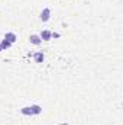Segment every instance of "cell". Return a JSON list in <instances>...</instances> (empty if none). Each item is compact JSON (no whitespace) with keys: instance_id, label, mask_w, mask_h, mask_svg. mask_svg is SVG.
<instances>
[{"instance_id":"obj_2","label":"cell","mask_w":123,"mask_h":125,"mask_svg":"<svg viewBox=\"0 0 123 125\" xmlns=\"http://www.w3.org/2000/svg\"><path fill=\"white\" fill-rule=\"evenodd\" d=\"M4 39H7L10 44H15V42L18 41V36H16L15 32H6V33H4Z\"/></svg>"},{"instance_id":"obj_6","label":"cell","mask_w":123,"mask_h":125,"mask_svg":"<svg viewBox=\"0 0 123 125\" xmlns=\"http://www.w3.org/2000/svg\"><path fill=\"white\" fill-rule=\"evenodd\" d=\"M20 114L25 115V116H33L31 106H23V108H20Z\"/></svg>"},{"instance_id":"obj_10","label":"cell","mask_w":123,"mask_h":125,"mask_svg":"<svg viewBox=\"0 0 123 125\" xmlns=\"http://www.w3.org/2000/svg\"><path fill=\"white\" fill-rule=\"evenodd\" d=\"M1 51H3V47H1V45H0V52H1Z\"/></svg>"},{"instance_id":"obj_4","label":"cell","mask_w":123,"mask_h":125,"mask_svg":"<svg viewBox=\"0 0 123 125\" xmlns=\"http://www.w3.org/2000/svg\"><path fill=\"white\" fill-rule=\"evenodd\" d=\"M33 60H35V62L41 64V62H44V60H45V54L42 51H38V52L33 54Z\"/></svg>"},{"instance_id":"obj_1","label":"cell","mask_w":123,"mask_h":125,"mask_svg":"<svg viewBox=\"0 0 123 125\" xmlns=\"http://www.w3.org/2000/svg\"><path fill=\"white\" fill-rule=\"evenodd\" d=\"M39 19L42 22H48L51 19V9L49 7H44L42 12H41V15H39Z\"/></svg>"},{"instance_id":"obj_5","label":"cell","mask_w":123,"mask_h":125,"mask_svg":"<svg viewBox=\"0 0 123 125\" xmlns=\"http://www.w3.org/2000/svg\"><path fill=\"white\" fill-rule=\"evenodd\" d=\"M29 41H31V44H33V45H41V44H42L41 36H39V35H35V33L29 36Z\"/></svg>"},{"instance_id":"obj_3","label":"cell","mask_w":123,"mask_h":125,"mask_svg":"<svg viewBox=\"0 0 123 125\" xmlns=\"http://www.w3.org/2000/svg\"><path fill=\"white\" fill-rule=\"evenodd\" d=\"M39 36H41V39H42V41H51V39H52V32L48 31V29H45V31L41 32V35H39Z\"/></svg>"},{"instance_id":"obj_8","label":"cell","mask_w":123,"mask_h":125,"mask_svg":"<svg viewBox=\"0 0 123 125\" xmlns=\"http://www.w3.org/2000/svg\"><path fill=\"white\" fill-rule=\"evenodd\" d=\"M0 45L3 47V51H6V50H9V48H10L13 44H10L7 39H4V38H3V39H1V42H0Z\"/></svg>"},{"instance_id":"obj_11","label":"cell","mask_w":123,"mask_h":125,"mask_svg":"<svg viewBox=\"0 0 123 125\" xmlns=\"http://www.w3.org/2000/svg\"><path fill=\"white\" fill-rule=\"evenodd\" d=\"M61 125H68V124H61Z\"/></svg>"},{"instance_id":"obj_9","label":"cell","mask_w":123,"mask_h":125,"mask_svg":"<svg viewBox=\"0 0 123 125\" xmlns=\"http://www.w3.org/2000/svg\"><path fill=\"white\" fill-rule=\"evenodd\" d=\"M52 36H54V38H60V33H57V32H54V33H52Z\"/></svg>"},{"instance_id":"obj_7","label":"cell","mask_w":123,"mask_h":125,"mask_svg":"<svg viewBox=\"0 0 123 125\" xmlns=\"http://www.w3.org/2000/svg\"><path fill=\"white\" fill-rule=\"evenodd\" d=\"M31 109H32V114H33V115L42 114V106H41V105H31Z\"/></svg>"}]
</instances>
